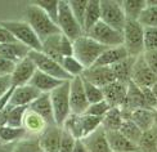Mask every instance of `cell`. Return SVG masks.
I'll use <instances>...</instances> for the list:
<instances>
[{"instance_id":"3957f363","label":"cell","mask_w":157,"mask_h":152,"mask_svg":"<svg viewBox=\"0 0 157 152\" xmlns=\"http://www.w3.org/2000/svg\"><path fill=\"white\" fill-rule=\"evenodd\" d=\"M124 48L129 57L138 58L144 53V27L138 21L128 19L122 30Z\"/></svg>"},{"instance_id":"7bdbcfd3","label":"cell","mask_w":157,"mask_h":152,"mask_svg":"<svg viewBox=\"0 0 157 152\" xmlns=\"http://www.w3.org/2000/svg\"><path fill=\"white\" fill-rule=\"evenodd\" d=\"M75 142H76L75 138L71 135L70 133H67L66 130H63L61 146H59V151H58V152H72L74 151V146H75Z\"/></svg>"},{"instance_id":"60d3db41","label":"cell","mask_w":157,"mask_h":152,"mask_svg":"<svg viewBox=\"0 0 157 152\" xmlns=\"http://www.w3.org/2000/svg\"><path fill=\"white\" fill-rule=\"evenodd\" d=\"M35 4L40 6V8L52 18V21L57 23V21H58V8H59V2H54V0H52V2H37Z\"/></svg>"},{"instance_id":"9c48e42d","label":"cell","mask_w":157,"mask_h":152,"mask_svg":"<svg viewBox=\"0 0 157 152\" xmlns=\"http://www.w3.org/2000/svg\"><path fill=\"white\" fill-rule=\"evenodd\" d=\"M29 57L34 61V63L36 64V68L39 71H41L47 75L53 76L56 79H59V80H63V81L72 80V77L62 68V66L59 63L56 62L54 59L49 58L47 54H44L43 52L31 50L29 53Z\"/></svg>"},{"instance_id":"8d00e7d4","label":"cell","mask_w":157,"mask_h":152,"mask_svg":"<svg viewBox=\"0 0 157 152\" xmlns=\"http://www.w3.org/2000/svg\"><path fill=\"white\" fill-rule=\"evenodd\" d=\"M29 107H12L8 112V119H6V125L8 127H23V119L27 112Z\"/></svg>"},{"instance_id":"c3c4849f","label":"cell","mask_w":157,"mask_h":152,"mask_svg":"<svg viewBox=\"0 0 157 152\" xmlns=\"http://www.w3.org/2000/svg\"><path fill=\"white\" fill-rule=\"evenodd\" d=\"M12 88L10 76H0V98Z\"/></svg>"},{"instance_id":"f1b7e54d","label":"cell","mask_w":157,"mask_h":152,"mask_svg":"<svg viewBox=\"0 0 157 152\" xmlns=\"http://www.w3.org/2000/svg\"><path fill=\"white\" fill-rule=\"evenodd\" d=\"M130 120L134 121L143 131L151 130L155 124H153V110L149 108H136L132 112V117Z\"/></svg>"},{"instance_id":"8fae6325","label":"cell","mask_w":157,"mask_h":152,"mask_svg":"<svg viewBox=\"0 0 157 152\" xmlns=\"http://www.w3.org/2000/svg\"><path fill=\"white\" fill-rule=\"evenodd\" d=\"M36 71H37L36 64L29 56L21 59L19 62L16 63L14 70H13L12 75H10L12 87L17 88V87H23V85L30 84L31 79L34 77Z\"/></svg>"},{"instance_id":"f546056e","label":"cell","mask_w":157,"mask_h":152,"mask_svg":"<svg viewBox=\"0 0 157 152\" xmlns=\"http://www.w3.org/2000/svg\"><path fill=\"white\" fill-rule=\"evenodd\" d=\"M122 115L120 107H111L109 111L102 119V128L106 131H115L120 130L122 125Z\"/></svg>"},{"instance_id":"b9f144b4","label":"cell","mask_w":157,"mask_h":152,"mask_svg":"<svg viewBox=\"0 0 157 152\" xmlns=\"http://www.w3.org/2000/svg\"><path fill=\"white\" fill-rule=\"evenodd\" d=\"M111 106L106 102V101H101L98 103H93V104H89V107L86 110V112L85 114L88 115H91V116H95V117H102L107 114V112L109 111Z\"/></svg>"},{"instance_id":"2e32d148","label":"cell","mask_w":157,"mask_h":152,"mask_svg":"<svg viewBox=\"0 0 157 152\" xmlns=\"http://www.w3.org/2000/svg\"><path fill=\"white\" fill-rule=\"evenodd\" d=\"M104 101H106L111 107H121L125 102L126 93H128V84L120 81H113L104 88H102Z\"/></svg>"},{"instance_id":"74e56055","label":"cell","mask_w":157,"mask_h":152,"mask_svg":"<svg viewBox=\"0 0 157 152\" xmlns=\"http://www.w3.org/2000/svg\"><path fill=\"white\" fill-rule=\"evenodd\" d=\"M139 152H157L156 147V137H155V131L153 128L148 131H144L142 135V139L138 144Z\"/></svg>"},{"instance_id":"6da1fadb","label":"cell","mask_w":157,"mask_h":152,"mask_svg":"<svg viewBox=\"0 0 157 152\" xmlns=\"http://www.w3.org/2000/svg\"><path fill=\"white\" fill-rule=\"evenodd\" d=\"M26 22L31 26L41 41L53 35L62 34L57 23L52 21V18L35 3L27 5L26 8Z\"/></svg>"},{"instance_id":"4fadbf2b","label":"cell","mask_w":157,"mask_h":152,"mask_svg":"<svg viewBox=\"0 0 157 152\" xmlns=\"http://www.w3.org/2000/svg\"><path fill=\"white\" fill-rule=\"evenodd\" d=\"M62 127L58 125H49V127L43 131L39 138V148L43 152H58L62 141Z\"/></svg>"},{"instance_id":"52a82bcc","label":"cell","mask_w":157,"mask_h":152,"mask_svg":"<svg viewBox=\"0 0 157 152\" xmlns=\"http://www.w3.org/2000/svg\"><path fill=\"white\" fill-rule=\"evenodd\" d=\"M101 21L108 25L109 27L122 32L128 19L125 17L121 3L108 2V0L101 2Z\"/></svg>"},{"instance_id":"30bf717a","label":"cell","mask_w":157,"mask_h":152,"mask_svg":"<svg viewBox=\"0 0 157 152\" xmlns=\"http://www.w3.org/2000/svg\"><path fill=\"white\" fill-rule=\"evenodd\" d=\"M89 107V102L85 95L82 79L81 76L74 77L70 81V108L71 114L74 115H82L86 112Z\"/></svg>"},{"instance_id":"7a4b0ae2","label":"cell","mask_w":157,"mask_h":152,"mask_svg":"<svg viewBox=\"0 0 157 152\" xmlns=\"http://www.w3.org/2000/svg\"><path fill=\"white\" fill-rule=\"evenodd\" d=\"M106 49L104 45L97 43L88 35H82L74 40V57L84 66L85 70L93 67Z\"/></svg>"},{"instance_id":"db71d44e","label":"cell","mask_w":157,"mask_h":152,"mask_svg":"<svg viewBox=\"0 0 157 152\" xmlns=\"http://www.w3.org/2000/svg\"><path fill=\"white\" fill-rule=\"evenodd\" d=\"M156 110H157V107H156Z\"/></svg>"},{"instance_id":"8992f818","label":"cell","mask_w":157,"mask_h":152,"mask_svg":"<svg viewBox=\"0 0 157 152\" xmlns=\"http://www.w3.org/2000/svg\"><path fill=\"white\" fill-rule=\"evenodd\" d=\"M57 26L59 27V31L64 36H67L71 40H76L80 36L85 35L81 25L76 21L74 13L71 12L68 2H59V8H58V21Z\"/></svg>"},{"instance_id":"bcb514c9","label":"cell","mask_w":157,"mask_h":152,"mask_svg":"<svg viewBox=\"0 0 157 152\" xmlns=\"http://www.w3.org/2000/svg\"><path fill=\"white\" fill-rule=\"evenodd\" d=\"M14 66L16 63H13L0 56V76H10L13 70H14Z\"/></svg>"},{"instance_id":"44dd1931","label":"cell","mask_w":157,"mask_h":152,"mask_svg":"<svg viewBox=\"0 0 157 152\" xmlns=\"http://www.w3.org/2000/svg\"><path fill=\"white\" fill-rule=\"evenodd\" d=\"M68 81V80H67ZM63 80H59V79H56L50 75L44 74L41 71H36L34 77L31 79L30 85H32L35 89H37L40 93H52L54 89H57L61 84H63Z\"/></svg>"},{"instance_id":"5bb4252c","label":"cell","mask_w":157,"mask_h":152,"mask_svg":"<svg viewBox=\"0 0 157 152\" xmlns=\"http://www.w3.org/2000/svg\"><path fill=\"white\" fill-rule=\"evenodd\" d=\"M81 77L99 88H104L106 85L116 81L112 68L104 67V66H93L90 68H86Z\"/></svg>"},{"instance_id":"7dc6e473","label":"cell","mask_w":157,"mask_h":152,"mask_svg":"<svg viewBox=\"0 0 157 152\" xmlns=\"http://www.w3.org/2000/svg\"><path fill=\"white\" fill-rule=\"evenodd\" d=\"M17 41L14 36L6 30L4 26L0 25V44H5V43H14Z\"/></svg>"},{"instance_id":"5b68a950","label":"cell","mask_w":157,"mask_h":152,"mask_svg":"<svg viewBox=\"0 0 157 152\" xmlns=\"http://www.w3.org/2000/svg\"><path fill=\"white\" fill-rule=\"evenodd\" d=\"M70 81H64L50 93L52 107H53L56 125L62 127L67 117L71 115L70 108Z\"/></svg>"},{"instance_id":"e575fe53","label":"cell","mask_w":157,"mask_h":152,"mask_svg":"<svg viewBox=\"0 0 157 152\" xmlns=\"http://www.w3.org/2000/svg\"><path fill=\"white\" fill-rule=\"evenodd\" d=\"M61 66H62V68L66 71L72 79L81 76L84 74V71H85V67L77 61V59L74 56L64 57L62 59V62H61Z\"/></svg>"},{"instance_id":"d4e9b609","label":"cell","mask_w":157,"mask_h":152,"mask_svg":"<svg viewBox=\"0 0 157 152\" xmlns=\"http://www.w3.org/2000/svg\"><path fill=\"white\" fill-rule=\"evenodd\" d=\"M61 37H62V34H57V35H53V36H50L41 41V44H43L41 52L44 54H47L49 58L54 59V61L58 62L59 64L63 59V56L61 53Z\"/></svg>"},{"instance_id":"836d02e7","label":"cell","mask_w":157,"mask_h":152,"mask_svg":"<svg viewBox=\"0 0 157 152\" xmlns=\"http://www.w3.org/2000/svg\"><path fill=\"white\" fill-rule=\"evenodd\" d=\"M80 120V128H81V134L82 138L88 137L93 131H95L98 128L102 127V117H95L88 114H82L78 116Z\"/></svg>"},{"instance_id":"f35d334b","label":"cell","mask_w":157,"mask_h":152,"mask_svg":"<svg viewBox=\"0 0 157 152\" xmlns=\"http://www.w3.org/2000/svg\"><path fill=\"white\" fill-rule=\"evenodd\" d=\"M68 5L71 8V12L74 13L76 21L80 23L81 27H82L84 26V19H85V12H86V6H88V2H85V0L76 2V0H74V2H68Z\"/></svg>"},{"instance_id":"4dcf8cb0","label":"cell","mask_w":157,"mask_h":152,"mask_svg":"<svg viewBox=\"0 0 157 152\" xmlns=\"http://www.w3.org/2000/svg\"><path fill=\"white\" fill-rule=\"evenodd\" d=\"M124 13H125L126 19L132 21H138L140 14L147 8V0H125L121 2Z\"/></svg>"},{"instance_id":"9a60e30c","label":"cell","mask_w":157,"mask_h":152,"mask_svg":"<svg viewBox=\"0 0 157 152\" xmlns=\"http://www.w3.org/2000/svg\"><path fill=\"white\" fill-rule=\"evenodd\" d=\"M40 94V92L30 84L17 88L13 87L9 106H12V107H30V104L35 99H37Z\"/></svg>"},{"instance_id":"f907efd6","label":"cell","mask_w":157,"mask_h":152,"mask_svg":"<svg viewBox=\"0 0 157 152\" xmlns=\"http://www.w3.org/2000/svg\"><path fill=\"white\" fill-rule=\"evenodd\" d=\"M14 144H5L2 139H0V152H13L14 151Z\"/></svg>"},{"instance_id":"7c38bea8","label":"cell","mask_w":157,"mask_h":152,"mask_svg":"<svg viewBox=\"0 0 157 152\" xmlns=\"http://www.w3.org/2000/svg\"><path fill=\"white\" fill-rule=\"evenodd\" d=\"M157 81V75L148 67L143 54L135 58L134 67L132 72V83H134L139 88H151Z\"/></svg>"},{"instance_id":"816d5d0a","label":"cell","mask_w":157,"mask_h":152,"mask_svg":"<svg viewBox=\"0 0 157 152\" xmlns=\"http://www.w3.org/2000/svg\"><path fill=\"white\" fill-rule=\"evenodd\" d=\"M151 92H152V94L155 95V98H156V99H157V81L152 85V87H151Z\"/></svg>"},{"instance_id":"1f68e13d","label":"cell","mask_w":157,"mask_h":152,"mask_svg":"<svg viewBox=\"0 0 157 152\" xmlns=\"http://www.w3.org/2000/svg\"><path fill=\"white\" fill-rule=\"evenodd\" d=\"M119 131L124 137H126L130 142H133L134 144H136V146L139 144V142L142 139V135H143V133H144V131H143L134 121L130 120V119L129 120H124L122 121V125H121V128H120Z\"/></svg>"},{"instance_id":"ffe728a7","label":"cell","mask_w":157,"mask_h":152,"mask_svg":"<svg viewBox=\"0 0 157 152\" xmlns=\"http://www.w3.org/2000/svg\"><path fill=\"white\" fill-rule=\"evenodd\" d=\"M106 137L112 152H139L138 146L130 142L119 130L106 131Z\"/></svg>"},{"instance_id":"681fc988","label":"cell","mask_w":157,"mask_h":152,"mask_svg":"<svg viewBox=\"0 0 157 152\" xmlns=\"http://www.w3.org/2000/svg\"><path fill=\"white\" fill-rule=\"evenodd\" d=\"M72 152H89V150H88L86 146H85V143H84L82 139H76Z\"/></svg>"},{"instance_id":"ba28073f","label":"cell","mask_w":157,"mask_h":152,"mask_svg":"<svg viewBox=\"0 0 157 152\" xmlns=\"http://www.w3.org/2000/svg\"><path fill=\"white\" fill-rule=\"evenodd\" d=\"M89 37H91L97 43L104 45L106 48H112V47H120L124 45V35L121 31H117L108 25L99 21L93 29H91L88 34Z\"/></svg>"},{"instance_id":"7402d4cb","label":"cell","mask_w":157,"mask_h":152,"mask_svg":"<svg viewBox=\"0 0 157 152\" xmlns=\"http://www.w3.org/2000/svg\"><path fill=\"white\" fill-rule=\"evenodd\" d=\"M129 57L126 49L124 48V45L120 47H112L107 48L102 53V56L98 58V61L94 63V66H104V67H112L116 63H119L124 59Z\"/></svg>"},{"instance_id":"ee69618b","label":"cell","mask_w":157,"mask_h":152,"mask_svg":"<svg viewBox=\"0 0 157 152\" xmlns=\"http://www.w3.org/2000/svg\"><path fill=\"white\" fill-rule=\"evenodd\" d=\"M61 53L63 58L74 56V41L71 39H68L67 36H64L63 34L61 37Z\"/></svg>"},{"instance_id":"f6af8a7d","label":"cell","mask_w":157,"mask_h":152,"mask_svg":"<svg viewBox=\"0 0 157 152\" xmlns=\"http://www.w3.org/2000/svg\"><path fill=\"white\" fill-rule=\"evenodd\" d=\"M143 58H144L146 63L148 64V67L157 75V50L144 52L143 53Z\"/></svg>"},{"instance_id":"ab89813d","label":"cell","mask_w":157,"mask_h":152,"mask_svg":"<svg viewBox=\"0 0 157 152\" xmlns=\"http://www.w3.org/2000/svg\"><path fill=\"white\" fill-rule=\"evenodd\" d=\"M157 50V27H144V52Z\"/></svg>"},{"instance_id":"d590c367","label":"cell","mask_w":157,"mask_h":152,"mask_svg":"<svg viewBox=\"0 0 157 152\" xmlns=\"http://www.w3.org/2000/svg\"><path fill=\"white\" fill-rule=\"evenodd\" d=\"M82 87H84V92H85V95H86V99H88L89 104H93V103H98L101 101H104V95H103L102 88H99V87H97V85L86 81L85 79H82Z\"/></svg>"},{"instance_id":"f5cc1de1","label":"cell","mask_w":157,"mask_h":152,"mask_svg":"<svg viewBox=\"0 0 157 152\" xmlns=\"http://www.w3.org/2000/svg\"><path fill=\"white\" fill-rule=\"evenodd\" d=\"M153 124L157 128V110H153Z\"/></svg>"},{"instance_id":"d6a6232c","label":"cell","mask_w":157,"mask_h":152,"mask_svg":"<svg viewBox=\"0 0 157 152\" xmlns=\"http://www.w3.org/2000/svg\"><path fill=\"white\" fill-rule=\"evenodd\" d=\"M147 8L138 18V22L143 27H157V0L147 2Z\"/></svg>"},{"instance_id":"484cf974","label":"cell","mask_w":157,"mask_h":152,"mask_svg":"<svg viewBox=\"0 0 157 152\" xmlns=\"http://www.w3.org/2000/svg\"><path fill=\"white\" fill-rule=\"evenodd\" d=\"M134 62L135 58L133 57H128L124 61L116 63L115 66H112V71L116 81H120L124 84H129L132 81V72H133V67H134Z\"/></svg>"},{"instance_id":"83f0119b","label":"cell","mask_w":157,"mask_h":152,"mask_svg":"<svg viewBox=\"0 0 157 152\" xmlns=\"http://www.w3.org/2000/svg\"><path fill=\"white\" fill-rule=\"evenodd\" d=\"M27 131L23 127H2L0 128V139H2L5 144H16L19 143L22 139H25Z\"/></svg>"},{"instance_id":"cb8c5ba5","label":"cell","mask_w":157,"mask_h":152,"mask_svg":"<svg viewBox=\"0 0 157 152\" xmlns=\"http://www.w3.org/2000/svg\"><path fill=\"white\" fill-rule=\"evenodd\" d=\"M48 127L49 125L40 115H37L36 112L31 111L30 108L27 110V112H26V115H25V119H23V128L27 131V134L40 135Z\"/></svg>"},{"instance_id":"d6986e66","label":"cell","mask_w":157,"mask_h":152,"mask_svg":"<svg viewBox=\"0 0 157 152\" xmlns=\"http://www.w3.org/2000/svg\"><path fill=\"white\" fill-rule=\"evenodd\" d=\"M31 49L26 45L14 41V43H5V44H0V56L6 58L8 61L17 63L21 59L26 58L29 56V53Z\"/></svg>"},{"instance_id":"4316f807","label":"cell","mask_w":157,"mask_h":152,"mask_svg":"<svg viewBox=\"0 0 157 152\" xmlns=\"http://www.w3.org/2000/svg\"><path fill=\"white\" fill-rule=\"evenodd\" d=\"M99 21H101V2H97V0L88 2L86 12H85L84 26H82L84 34L86 35Z\"/></svg>"},{"instance_id":"603a6c76","label":"cell","mask_w":157,"mask_h":152,"mask_svg":"<svg viewBox=\"0 0 157 152\" xmlns=\"http://www.w3.org/2000/svg\"><path fill=\"white\" fill-rule=\"evenodd\" d=\"M121 107L129 108L132 111H134L136 108H148L142 88L136 87L134 83L130 81L128 84V93H126L125 102H124V104L121 106Z\"/></svg>"},{"instance_id":"277c9868","label":"cell","mask_w":157,"mask_h":152,"mask_svg":"<svg viewBox=\"0 0 157 152\" xmlns=\"http://www.w3.org/2000/svg\"><path fill=\"white\" fill-rule=\"evenodd\" d=\"M0 25L4 26L14 36V39L18 43L29 47L31 50L41 52L43 48L41 40L26 21H2Z\"/></svg>"},{"instance_id":"e0dca14e","label":"cell","mask_w":157,"mask_h":152,"mask_svg":"<svg viewBox=\"0 0 157 152\" xmlns=\"http://www.w3.org/2000/svg\"><path fill=\"white\" fill-rule=\"evenodd\" d=\"M29 108L36 112L37 115H40L47 121L48 125H56L53 107H52V101H50V93H41L37 99H35L30 104Z\"/></svg>"},{"instance_id":"ac0fdd59","label":"cell","mask_w":157,"mask_h":152,"mask_svg":"<svg viewBox=\"0 0 157 152\" xmlns=\"http://www.w3.org/2000/svg\"><path fill=\"white\" fill-rule=\"evenodd\" d=\"M82 141L85 146L88 147L89 152H112L106 137V130L102 127L98 128L88 137L82 138Z\"/></svg>"}]
</instances>
